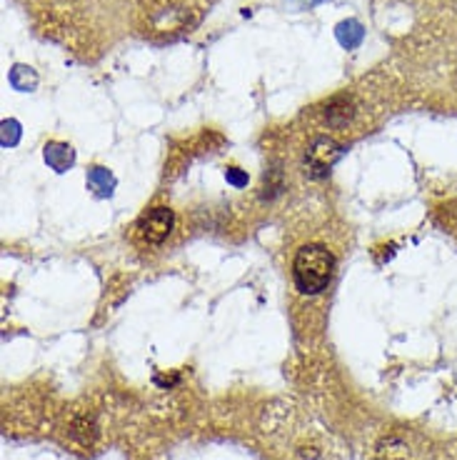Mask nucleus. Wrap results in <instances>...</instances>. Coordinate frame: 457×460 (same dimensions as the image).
Returning a JSON list of instances; mask_svg holds the SVG:
<instances>
[{"instance_id": "obj_8", "label": "nucleus", "mask_w": 457, "mask_h": 460, "mask_svg": "<svg viewBox=\"0 0 457 460\" xmlns=\"http://www.w3.org/2000/svg\"><path fill=\"white\" fill-rule=\"evenodd\" d=\"M11 85L18 93H33L38 88V73L31 66H13Z\"/></svg>"}, {"instance_id": "obj_2", "label": "nucleus", "mask_w": 457, "mask_h": 460, "mask_svg": "<svg viewBox=\"0 0 457 460\" xmlns=\"http://www.w3.org/2000/svg\"><path fill=\"white\" fill-rule=\"evenodd\" d=\"M340 155H343V150H340V146H338L335 140L330 138L312 140V146H310L308 153H305V163H308L310 175H312V178H322V175H328Z\"/></svg>"}, {"instance_id": "obj_6", "label": "nucleus", "mask_w": 457, "mask_h": 460, "mask_svg": "<svg viewBox=\"0 0 457 460\" xmlns=\"http://www.w3.org/2000/svg\"><path fill=\"white\" fill-rule=\"evenodd\" d=\"M335 35H338L340 46L347 48V50H353V48H357L363 43L365 31H363V25L357 23V21H343V23L335 28Z\"/></svg>"}, {"instance_id": "obj_4", "label": "nucleus", "mask_w": 457, "mask_h": 460, "mask_svg": "<svg viewBox=\"0 0 457 460\" xmlns=\"http://www.w3.org/2000/svg\"><path fill=\"white\" fill-rule=\"evenodd\" d=\"M43 158L48 168H53L56 172H68L75 165V150L68 143H48L43 148Z\"/></svg>"}, {"instance_id": "obj_7", "label": "nucleus", "mask_w": 457, "mask_h": 460, "mask_svg": "<svg viewBox=\"0 0 457 460\" xmlns=\"http://www.w3.org/2000/svg\"><path fill=\"white\" fill-rule=\"evenodd\" d=\"M375 460H410L408 446L400 438H382L375 450Z\"/></svg>"}, {"instance_id": "obj_3", "label": "nucleus", "mask_w": 457, "mask_h": 460, "mask_svg": "<svg viewBox=\"0 0 457 460\" xmlns=\"http://www.w3.org/2000/svg\"><path fill=\"white\" fill-rule=\"evenodd\" d=\"M172 226H175V216H172L171 208H153V210H148V213L140 218L137 230H140L143 241L158 245V243H163L171 235Z\"/></svg>"}, {"instance_id": "obj_10", "label": "nucleus", "mask_w": 457, "mask_h": 460, "mask_svg": "<svg viewBox=\"0 0 457 460\" xmlns=\"http://www.w3.org/2000/svg\"><path fill=\"white\" fill-rule=\"evenodd\" d=\"M225 178L233 188H245L248 185V172L241 171V168H228L225 171Z\"/></svg>"}, {"instance_id": "obj_1", "label": "nucleus", "mask_w": 457, "mask_h": 460, "mask_svg": "<svg viewBox=\"0 0 457 460\" xmlns=\"http://www.w3.org/2000/svg\"><path fill=\"white\" fill-rule=\"evenodd\" d=\"M332 270H335V258L325 245H303L293 263V276L295 286L303 296H318L330 286Z\"/></svg>"}, {"instance_id": "obj_9", "label": "nucleus", "mask_w": 457, "mask_h": 460, "mask_svg": "<svg viewBox=\"0 0 457 460\" xmlns=\"http://www.w3.org/2000/svg\"><path fill=\"white\" fill-rule=\"evenodd\" d=\"M21 136H23V128H21L18 120L8 118V120L0 123V146H3V148L18 146V143H21Z\"/></svg>"}, {"instance_id": "obj_5", "label": "nucleus", "mask_w": 457, "mask_h": 460, "mask_svg": "<svg viewBox=\"0 0 457 460\" xmlns=\"http://www.w3.org/2000/svg\"><path fill=\"white\" fill-rule=\"evenodd\" d=\"M115 185H118V181H115V175L108 171V168L95 165V168H91V171H88V188H91L92 193H95L98 198L113 196Z\"/></svg>"}]
</instances>
